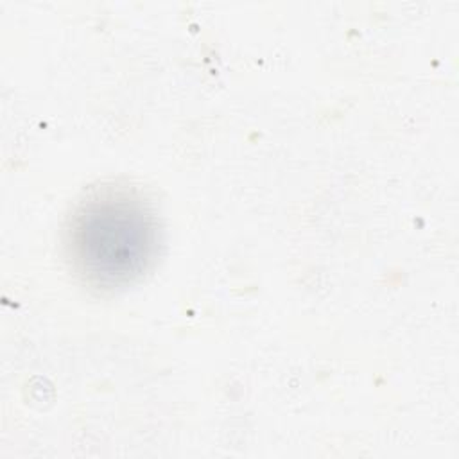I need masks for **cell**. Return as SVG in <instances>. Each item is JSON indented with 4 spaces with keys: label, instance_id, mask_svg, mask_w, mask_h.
Listing matches in <instances>:
<instances>
[{
    "label": "cell",
    "instance_id": "cell-1",
    "mask_svg": "<svg viewBox=\"0 0 459 459\" xmlns=\"http://www.w3.org/2000/svg\"><path fill=\"white\" fill-rule=\"evenodd\" d=\"M156 244L154 219L126 194L106 192L79 208L68 230V247L79 273L100 285L138 276Z\"/></svg>",
    "mask_w": 459,
    "mask_h": 459
}]
</instances>
